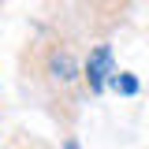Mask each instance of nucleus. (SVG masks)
<instances>
[{
    "instance_id": "3",
    "label": "nucleus",
    "mask_w": 149,
    "mask_h": 149,
    "mask_svg": "<svg viewBox=\"0 0 149 149\" xmlns=\"http://www.w3.org/2000/svg\"><path fill=\"white\" fill-rule=\"evenodd\" d=\"M52 74L60 78V82H71V78H74V60H71V52H56L52 56Z\"/></svg>"
},
{
    "instance_id": "1",
    "label": "nucleus",
    "mask_w": 149,
    "mask_h": 149,
    "mask_svg": "<svg viewBox=\"0 0 149 149\" xmlns=\"http://www.w3.org/2000/svg\"><path fill=\"white\" fill-rule=\"evenodd\" d=\"M112 49L108 45H97L90 52V60H86V78H90V90L93 93H101L104 86H108V78H112Z\"/></svg>"
},
{
    "instance_id": "2",
    "label": "nucleus",
    "mask_w": 149,
    "mask_h": 149,
    "mask_svg": "<svg viewBox=\"0 0 149 149\" xmlns=\"http://www.w3.org/2000/svg\"><path fill=\"white\" fill-rule=\"evenodd\" d=\"M108 86H112L116 93H123V97H134V93H138V78H134L130 71H116V74L108 78Z\"/></svg>"
},
{
    "instance_id": "4",
    "label": "nucleus",
    "mask_w": 149,
    "mask_h": 149,
    "mask_svg": "<svg viewBox=\"0 0 149 149\" xmlns=\"http://www.w3.org/2000/svg\"><path fill=\"white\" fill-rule=\"evenodd\" d=\"M63 149H78V146H74V142H67V146H63Z\"/></svg>"
}]
</instances>
